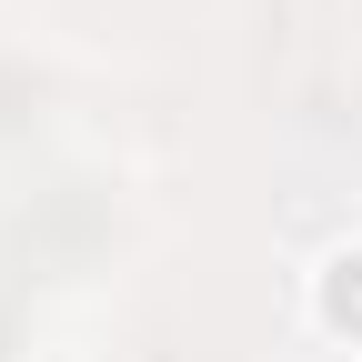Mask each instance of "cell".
Instances as JSON below:
<instances>
[{"mask_svg":"<svg viewBox=\"0 0 362 362\" xmlns=\"http://www.w3.org/2000/svg\"><path fill=\"white\" fill-rule=\"evenodd\" d=\"M322 312H332L342 332H362V252H342V262L322 272Z\"/></svg>","mask_w":362,"mask_h":362,"instance_id":"1","label":"cell"}]
</instances>
